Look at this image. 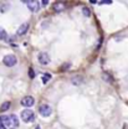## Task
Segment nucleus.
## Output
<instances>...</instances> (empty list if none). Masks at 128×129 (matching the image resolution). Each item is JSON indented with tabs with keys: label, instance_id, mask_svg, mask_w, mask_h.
Listing matches in <instances>:
<instances>
[{
	"label": "nucleus",
	"instance_id": "1",
	"mask_svg": "<svg viewBox=\"0 0 128 129\" xmlns=\"http://www.w3.org/2000/svg\"><path fill=\"white\" fill-rule=\"evenodd\" d=\"M21 119L22 122L25 123H29V122H32L35 119V113L32 112L31 109H25L21 112Z\"/></svg>",
	"mask_w": 128,
	"mask_h": 129
},
{
	"label": "nucleus",
	"instance_id": "2",
	"mask_svg": "<svg viewBox=\"0 0 128 129\" xmlns=\"http://www.w3.org/2000/svg\"><path fill=\"white\" fill-rule=\"evenodd\" d=\"M3 62H4L5 66H8V67H13V66L16 64L17 60H16V57L14 55H6V56L3 58Z\"/></svg>",
	"mask_w": 128,
	"mask_h": 129
},
{
	"label": "nucleus",
	"instance_id": "3",
	"mask_svg": "<svg viewBox=\"0 0 128 129\" xmlns=\"http://www.w3.org/2000/svg\"><path fill=\"white\" fill-rule=\"evenodd\" d=\"M39 112H40V114H41L42 117H48V115H51V113H52V108H51L48 104H41L40 108H39Z\"/></svg>",
	"mask_w": 128,
	"mask_h": 129
},
{
	"label": "nucleus",
	"instance_id": "4",
	"mask_svg": "<svg viewBox=\"0 0 128 129\" xmlns=\"http://www.w3.org/2000/svg\"><path fill=\"white\" fill-rule=\"evenodd\" d=\"M19 127V119H17V117L14 115V114H11L10 117H9V129H17Z\"/></svg>",
	"mask_w": 128,
	"mask_h": 129
},
{
	"label": "nucleus",
	"instance_id": "5",
	"mask_svg": "<svg viewBox=\"0 0 128 129\" xmlns=\"http://www.w3.org/2000/svg\"><path fill=\"white\" fill-rule=\"evenodd\" d=\"M34 103H35V99L31 96H26L21 99V106H24V107H32Z\"/></svg>",
	"mask_w": 128,
	"mask_h": 129
},
{
	"label": "nucleus",
	"instance_id": "6",
	"mask_svg": "<svg viewBox=\"0 0 128 129\" xmlns=\"http://www.w3.org/2000/svg\"><path fill=\"white\" fill-rule=\"evenodd\" d=\"M37 60H39V62L41 64H47L50 62V56H48L46 52H40Z\"/></svg>",
	"mask_w": 128,
	"mask_h": 129
},
{
	"label": "nucleus",
	"instance_id": "7",
	"mask_svg": "<svg viewBox=\"0 0 128 129\" xmlns=\"http://www.w3.org/2000/svg\"><path fill=\"white\" fill-rule=\"evenodd\" d=\"M28 29H29V24L28 22H24L19 29H17V31H16V35H19V36H21V35H24L25 32L28 31Z\"/></svg>",
	"mask_w": 128,
	"mask_h": 129
},
{
	"label": "nucleus",
	"instance_id": "8",
	"mask_svg": "<svg viewBox=\"0 0 128 129\" xmlns=\"http://www.w3.org/2000/svg\"><path fill=\"white\" fill-rule=\"evenodd\" d=\"M65 8H66L65 3H55V4H54V6H52V9H54L56 13H60V11H62Z\"/></svg>",
	"mask_w": 128,
	"mask_h": 129
},
{
	"label": "nucleus",
	"instance_id": "9",
	"mask_svg": "<svg viewBox=\"0 0 128 129\" xmlns=\"http://www.w3.org/2000/svg\"><path fill=\"white\" fill-rule=\"evenodd\" d=\"M28 8L31 10V11H36L39 9V3L37 1H28Z\"/></svg>",
	"mask_w": 128,
	"mask_h": 129
},
{
	"label": "nucleus",
	"instance_id": "10",
	"mask_svg": "<svg viewBox=\"0 0 128 129\" xmlns=\"http://www.w3.org/2000/svg\"><path fill=\"white\" fill-rule=\"evenodd\" d=\"M0 125H4V127H9V117H5V115H1L0 117Z\"/></svg>",
	"mask_w": 128,
	"mask_h": 129
},
{
	"label": "nucleus",
	"instance_id": "11",
	"mask_svg": "<svg viewBox=\"0 0 128 129\" xmlns=\"http://www.w3.org/2000/svg\"><path fill=\"white\" fill-rule=\"evenodd\" d=\"M10 108V102H4L3 104H1V107H0V111L1 112H5V111H8Z\"/></svg>",
	"mask_w": 128,
	"mask_h": 129
},
{
	"label": "nucleus",
	"instance_id": "12",
	"mask_svg": "<svg viewBox=\"0 0 128 129\" xmlns=\"http://www.w3.org/2000/svg\"><path fill=\"white\" fill-rule=\"evenodd\" d=\"M48 80H51V75H50V73H44V75H42V82L46 84L48 82Z\"/></svg>",
	"mask_w": 128,
	"mask_h": 129
},
{
	"label": "nucleus",
	"instance_id": "13",
	"mask_svg": "<svg viewBox=\"0 0 128 129\" xmlns=\"http://www.w3.org/2000/svg\"><path fill=\"white\" fill-rule=\"evenodd\" d=\"M5 39H6V32L4 29L0 27V40H5Z\"/></svg>",
	"mask_w": 128,
	"mask_h": 129
},
{
	"label": "nucleus",
	"instance_id": "14",
	"mask_svg": "<svg viewBox=\"0 0 128 129\" xmlns=\"http://www.w3.org/2000/svg\"><path fill=\"white\" fill-rule=\"evenodd\" d=\"M82 11H83L85 16H90V15H91V13H90V10H88L87 8H83V9H82Z\"/></svg>",
	"mask_w": 128,
	"mask_h": 129
},
{
	"label": "nucleus",
	"instance_id": "15",
	"mask_svg": "<svg viewBox=\"0 0 128 129\" xmlns=\"http://www.w3.org/2000/svg\"><path fill=\"white\" fill-rule=\"evenodd\" d=\"M29 77H30V78H34V77H35V72H34V70H32V68L29 70Z\"/></svg>",
	"mask_w": 128,
	"mask_h": 129
},
{
	"label": "nucleus",
	"instance_id": "16",
	"mask_svg": "<svg viewBox=\"0 0 128 129\" xmlns=\"http://www.w3.org/2000/svg\"><path fill=\"white\" fill-rule=\"evenodd\" d=\"M0 129H6V127H4V125H0Z\"/></svg>",
	"mask_w": 128,
	"mask_h": 129
}]
</instances>
